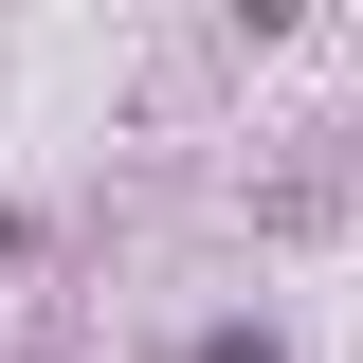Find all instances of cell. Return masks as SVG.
Wrapping results in <instances>:
<instances>
[{
  "label": "cell",
  "mask_w": 363,
  "mask_h": 363,
  "mask_svg": "<svg viewBox=\"0 0 363 363\" xmlns=\"http://www.w3.org/2000/svg\"><path fill=\"white\" fill-rule=\"evenodd\" d=\"M200 363H272V345H255V327H218V345H200Z\"/></svg>",
  "instance_id": "1"
}]
</instances>
